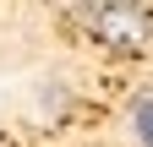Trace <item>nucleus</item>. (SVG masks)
Returning <instances> with one entry per match:
<instances>
[{
    "label": "nucleus",
    "mask_w": 153,
    "mask_h": 147,
    "mask_svg": "<svg viewBox=\"0 0 153 147\" xmlns=\"http://www.w3.org/2000/svg\"><path fill=\"white\" fill-rule=\"evenodd\" d=\"M137 131L142 142H153V104H137Z\"/></svg>",
    "instance_id": "2"
},
{
    "label": "nucleus",
    "mask_w": 153,
    "mask_h": 147,
    "mask_svg": "<svg viewBox=\"0 0 153 147\" xmlns=\"http://www.w3.org/2000/svg\"><path fill=\"white\" fill-rule=\"evenodd\" d=\"M76 22H88V27H93V38H99L104 49L131 54V49H142L153 16H148L142 6H82V11H76Z\"/></svg>",
    "instance_id": "1"
}]
</instances>
